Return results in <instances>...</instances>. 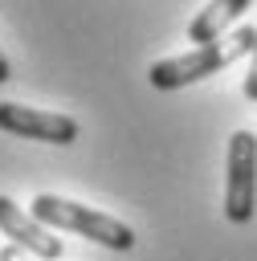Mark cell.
Returning <instances> with one entry per match:
<instances>
[{"mask_svg": "<svg viewBox=\"0 0 257 261\" xmlns=\"http://www.w3.org/2000/svg\"><path fill=\"white\" fill-rule=\"evenodd\" d=\"M253 45H257V29H253V24H241V29H233L224 41H212V45H200V49H192V53L155 61V65L147 69V82H151L155 90H184V86H192V82H200V77H208V73H220V69L233 65L237 57L253 53Z\"/></svg>", "mask_w": 257, "mask_h": 261, "instance_id": "obj_1", "label": "cell"}, {"mask_svg": "<svg viewBox=\"0 0 257 261\" xmlns=\"http://www.w3.org/2000/svg\"><path fill=\"white\" fill-rule=\"evenodd\" d=\"M0 130L20 135V139H37V143H73L78 139V118L69 114H53V110H37V106H20V102H0Z\"/></svg>", "mask_w": 257, "mask_h": 261, "instance_id": "obj_4", "label": "cell"}, {"mask_svg": "<svg viewBox=\"0 0 257 261\" xmlns=\"http://www.w3.org/2000/svg\"><path fill=\"white\" fill-rule=\"evenodd\" d=\"M29 212H33L45 228H69V232H82V237H90V241H98V245H106V249H118V253L135 245L131 224H122L118 216L94 212V208H86V204H78V200L53 196V192H41Z\"/></svg>", "mask_w": 257, "mask_h": 261, "instance_id": "obj_2", "label": "cell"}, {"mask_svg": "<svg viewBox=\"0 0 257 261\" xmlns=\"http://www.w3.org/2000/svg\"><path fill=\"white\" fill-rule=\"evenodd\" d=\"M0 232L12 237L16 249L41 257V261H57L61 257V241L33 216V212H20V204H12L8 196H0Z\"/></svg>", "mask_w": 257, "mask_h": 261, "instance_id": "obj_5", "label": "cell"}, {"mask_svg": "<svg viewBox=\"0 0 257 261\" xmlns=\"http://www.w3.org/2000/svg\"><path fill=\"white\" fill-rule=\"evenodd\" d=\"M257 212V135L233 130L228 139V175H224V216L249 224Z\"/></svg>", "mask_w": 257, "mask_h": 261, "instance_id": "obj_3", "label": "cell"}, {"mask_svg": "<svg viewBox=\"0 0 257 261\" xmlns=\"http://www.w3.org/2000/svg\"><path fill=\"white\" fill-rule=\"evenodd\" d=\"M0 261H33V257H29L24 249H16V245H4V249H0Z\"/></svg>", "mask_w": 257, "mask_h": 261, "instance_id": "obj_8", "label": "cell"}, {"mask_svg": "<svg viewBox=\"0 0 257 261\" xmlns=\"http://www.w3.org/2000/svg\"><path fill=\"white\" fill-rule=\"evenodd\" d=\"M249 4H253V0H208V8H200V16L188 24V41H196V49L220 41L224 24H233Z\"/></svg>", "mask_w": 257, "mask_h": 261, "instance_id": "obj_6", "label": "cell"}, {"mask_svg": "<svg viewBox=\"0 0 257 261\" xmlns=\"http://www.w3.org/2000/svg\"><path fill=\"white\" fill-rule=\"evenodd\" d=\"M245 98H249V102H257V45H253V53H249V73H245Z\"/></svg>", "mask_w": 257, "mask_h": 261, "instance_id": "obj_7", "label": "cell"}, {"mask_svg": "<svg viewBox=\"0 0 257 261\" xmlns=\"http://www.w3.org/2000/svg\"><path fill=\"white\" fill-rule=\"evenodd\" d=\"M8 77H12V69H8V57L0 53V82H8Z\"/></svg>", "mask_w": 257, "mask_h": 261, "instance_id": "obj_9", "label": "cell"}]
</instances>
